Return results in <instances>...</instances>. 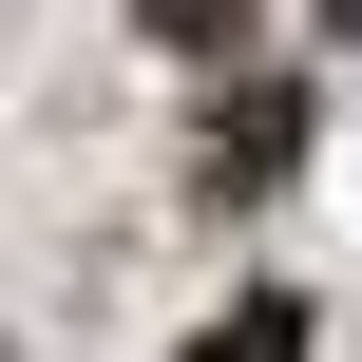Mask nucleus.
<instances>
[{"instance_id":"obj_2","label":"nucleus","mask_w":362,"mask_h":362,"mask_svg":"<svg viewBox=\"0 0 362 362\" xmlns=\"http://www.w3.org/2000/svg\"><path fill=\"white\" fill-rule=\"evenodd\" d=\"M191 362H305V305L248 286V305H210V344H191Z\"/></svg>"},{"instance_id":"obj_3","label":"nucleus","mask_w":362,"mask_h":362,"mask_svg":"<svg viewBox=\"0 0 362 362\" xmlns=\"http://www.w3.org/2000/svg\"><path fill=\"white\" fill-rule=\"evenodd\" d=\"M325 19H344V38H362V0H325Z\"/></svg>"},{"instance_id":"obj_1","label":"nucleus","mask_w":362,"mask_h":362,"mask_svg":"<svg viewBox=\"0 0 362 362\" xmlns=\"http://www.w3.org/2000/svg\"><path fill=\"white\" fill-rule=\"evenodd\" d=\"M286 153H305V95H248L210 134V191H286Z\"/></svg>"}]
</instances>
